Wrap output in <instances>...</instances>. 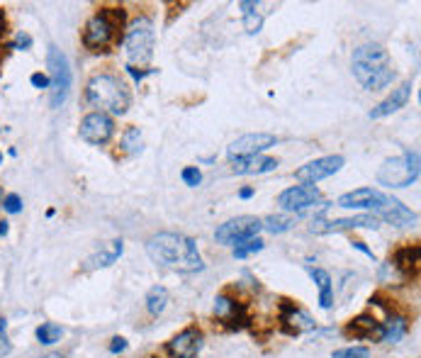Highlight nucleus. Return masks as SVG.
Instances as JSON below:
<instances>
[{
    "instance_id": "obj_2",
    "label": "nucleus",
    "mask_w": 421,
    "mask_h": 358,
    "mask_svg": "<svg viewBox=\"0 0 421 358\" xmlns=\"http://www.w3.org/2000/svg\"><path fill=\"white\" fill-rule=\"evenodd\" d=\"M351 71L365 91H382L394 81V66L382 44H360L351 56Z\"/></svg>"
},
{
    "instance_id": "obj_43",
    "label": "nucleus",
    "mask_w": 421,
    "mask_h": 358,
    "mask_svg": "<svg viewBox=\"0 0 421 358\" xmlns=\"http://www.w3.org/2000/svg\"><path fill=\"white\" fill-rule=\"evenodd\" d=\"M44 358H63V356L61 354H46Z\"/></svg>"
},
{
    "instance_id": "obj_27",
    "label": "nucleus",
    "mask_w": 421,
    "mask_h": 358,
    "mask_svg": "<svg viewBox=\"0 0 421 358\" xmlns=\"http://www.w3.org/2000/svg\"><path fill=\"white\" fill-rule=\"evenodd\" d=\"M166 305H168V290H166V288L156 286V288H151V290H149V295H146V309H149V314L158 317V314L166 309Z\"/></svg>"
},
{
    "instance_id": "obj_31",
    "label": "nucleus",
    "mask_w": 421,
    "mask_h": 358,
    "mask_svg": "<svg viewBox=\"0 0 421 358\" xmlns=\"http://www.w3.org/2000/svg\"><path fill=\"white\" fill-rule=\"evenodd\" d=\"M263 239H249V241H241V244L234 246V259H246V256L251 254H258V251H263Z\"/></svg>"
},
{
    "instance_id": "obj_28",
    "label": "nucleus",
    "mask_w": 421,
    "mask_h": 358,
    "mask_svg": "<svg viewBox=\"0 0 421 358\" xmlns=\"http://www.w3.org/2000/svg\"><path fill=\"white\" fill-rule=\"evenodd\" d=\"M239 8H241V13H244V25H246V32L249 34H258L260 25H263V18L256 13L258 3H239Z\"/></svg>"
},
{
    "instance_id": "obj_41",
    "label": "nucleus",
    "mask_w": 421,
    "mask_h": 358,
    "mask_svg": "<svg viewBox=\"0 0 421 358\" xmlns=\"http://www.w3.org/2000/svg\"><path fill=\"white\" fill-rule=\"evenodd\" d=\"M253 196V188H241V191H239V198L241 200H249Z\"/></svg>"
},
{
    "instance_id": "obj_45",
    "label": "nucleus",
    "mask_w": 421,
    "mask_h": 358,
    "mask_svg": "<svg viewBox=\"0 0 421 358\" xmlns=\"http://www.w3.org/2000/svg\"><path fill=\"white\" fill-rule=\"evenodd\" d=\"M0 161H3V156H0Z\"/></svg>"
},
{
    "instance_id": "obj_9",
    "label": "nucleus",
    "mask_w": 421,
    "mask_h": 358,
    "mask_svg": "<svg viewBox=\"0 0 421 358\" xmlns=\"http://www.w3.org/2000/svg\"><path fill=\"white\" fill-rule=\"evenodd\" d=\"M278 144V136L268 134V132H251V134H244L239 139H234L227 146L229 159H249V156H258L260 151L270 149V146Z\"/></svg>"
},
{
    "instance_id": "obj_37",
    "label": "nucleus",
    "mask_w": 421,
    "mask_h": 358,
    "mask_svg": "<svg viewBox=\"0 0 421 358\" xmlns=\"http://www.w3.org/2000/svg\"><path fill=\"white\" fill-rule=\"evenodd\" d=\"M30 83H32L34 88H49V78H46L44 73H32Z\"/></svg>"
},
{
    "instance_id": "obj_3",
    "label": "nucleus",
    "mask_w": 421,
    "mask_h": 358,
    "mask_svg": "<svg viewBox=\"0 0 421 358\" xmlns=\"http://www.w3.org/2000/svg\"><path fill=\"white\" fill-rule=\"evenodd\" d=\"M85 100L88 105L98 108V113L110 110L113 115H125L132 103L125 81H120L113 73H98L90 78L88 88H85Z\"/></svg>"
},
{
    "instance_id": "obj_30",
    "label": "nucleus",
    "mask_w": 421,
    "mask_h": 358,
    "mask_svg": "<svg viewBox=\"0 0 421 358\" xmlns=\"http://www.w3.org/2000/svg\"><path fill=\"white\" fill-rule=\"evenodd\" d=\"M61 336H63V329L58 324H54V322H46V324H42L39 329H37V341H39V344H44V346L56 344Z\"/></svg>"
},
{
    "instance_id": "obj_29",
    "label": "nucleus",
    "mask_w": 421,
    "mask_h": 358,
    "mask_svg": "<svg viewBox=\"0 0 421 358\" xmlns=\"http://www.w3.org/2000/svg\"><path fill=\"white\" fill-rule=\"evenodd\" d=\"M260 224H263V229H268L270 234H282V231H290L295 227V219L285 217V215H270V217H265Z\"/></svg>"
},
{
    "instance_id": "obj_5",
    "label": "nucleus",
    "mask_w": 421,
    "mask_h": 358,
    "mask_svg": "<svg viewBox=\"0 0 421 358\" xmlns=\"http://www.w3.org/2000/svg\"><path fill=\"white\" fill-rule=\"evenodd\" d=\"M419 151H404L397 159H387L377 171V183L385 188H407L419 181Z\"/></svg>"
},
{
    "instance_id": "obj_14",
    "label": "nucleus",
    "mask_w": 421,
    "mask_h": 358,
    "mask_svg": "<svg viewBox=\"0 0 421 358\" xmlns=\"http://www.w3.org/2000/svg\"><path fill=\"white\" fill-rule=\"evenodd\" d=\"M202 341H205L202 331L197 326H188V329H183L168 341L166 351L170 358H195L202 349Z\"/></svg>"
},
{
    "instance_id": "obj_39",
    "label": "nucleus",
    "mask_w": 421,
    "mask_h": 358,
    "mask_svg": "<svg viewBox=\"0 0 421 358\" xmlns=\"http://www.w3.org/2000/svg\"><path fill=\"white\" fill-rule=\"evenodd\" d=\"M127 71H130L132 73V76H134V81H142V78L144 76H149V73H156V71H153V68H151V71H137V68H127Z\"/></svg>"
},
{
    "instance_id": "obj_25",
    "label": "nucleus",
    "mask_w": 421,
    "mask_h": 358,
    "mask_svg": "<svg viewBox=\"0 0 421 358\" xmlns=\"http://www.w3.org/2000/svg\"><path fill=\"white\" fill-rule=\"evenodd\" d=\"M407 331H409L407 317L390 312L387 322H382V341H387V344H397V341L404 339V334H407Z\"/></svg>"
},
{
    "instance_id": "obj_17",
    "label": "nucleus",
    "mask_w": 421,
    "mask_h": 358,
    "mask_svg": "<svg viewBox=\"0 0 421 358\" xmlns=\"http://www.w3.org/2000/svg\"><path fill=\"white\" fill-rule=\"evenodd\" d=\"M387 196L380 191H375V188H358V191H351V193H344L337 205L339 207H348V210H380L382 205H385Z\"/></svg>"
},
{
    "instance_id": "obj_11",
    "label": "nucleus",
    "mask_w": 421,
    "mask_h": 358,
    "mask_svg": "<svg viewBox=\"0 0 421 358\" xmlns=\"http://www.w3.org/2000/svg\"><path fill=\"white\" fill-rule=\"evenodd\" d=\"M344 163H346L344 156H322V159H314V161L305 163L302 168H297L295 178L302 183V186H314V183L339 173L341 168H344Z\"/></svg>"
},
{
    "instance_id": "obj_13",
    "label": "nucleus",
    "mask_w": 421,
    "mask_h": 358,
    "mask_svg": "<svg viewBox=\"0 0 421 358\" xmlns=\"http://www.w3.org/2000/svg\"><path fill=\"white\" fill-rule=\"evenodd\" d=\"M380 227V219L375 215H358V217H346V219H332V222H324V219H314L309 231L312 234H332V231H348V229H377Z\"/></svg>"
},
{
    "instance_id": "obj_7",
    "label": "nucleus",
    "mask_w": 421,
    "mask_h": 358,
    "mask_svg": "<svg viewBox=\"0 0 421 358\" xmlns=\"http://www.w3.org/2000/svg\"><path fill=\"white\" fill-rule=\"evenodd\" d=\"M46 66H49V88H51V96H49V105L51 108H61L66 103L68 93H71V66H68V59L61 49L56 46H49V54H46Z\"/></svg>"
},
{
    "instance_id": "obj_32",
    "label": "nucleus",
    "mask_w": 421,
    "mask_h": 358,
    "mask_svg": "<svg viewBox=\"0 0 421 358\" xmlns=\"http://www.w3.org/2000/svg\"><path fill=\"white\" fill-rule=\"evenodd\" d=\"M332 358H370V351L365 346H348V349L334 351Z\"/></svg>"
},
{
    "instance_id": "obj_42",
    "label": "nucleus",
    "mask_w": 421,
    "mask_h": 358,
    "mask_svg": "<svg viewBox=\"0 0 421 358\" xmlns=\"http://www.w3.org/2000/svg\"><path fill=\"white\" fill-rule=\"evenodd\" d=\"M8 234V222H0V236Z\"/></svg>"
},
{
    "instance_id": "obj_1",
    "label": "nucleus",
    "mask_w": 421,
    "mask_h": 358,
    "mask_svg": "<svg viewBox=\"0 0 421 358\" xmlns=\"http://www.w3.org/2000/svg\"><path fill=\"white\" fill-rule=\"evenodd\" d=\"M149 259L158 268L175 273H197L205 268L197 244L190 236L175 234V231H161L146 241Z\"/></svg>"
},
{
    "instance_id": "obj_26",
    "label": "nucleus",
    "mask_w": 421,
    "mask_h": 358,
    "mask_svg": "<svg viewBox=\"0 0 421 358\" xmlns=\"http://www.w3.org/2000/svg\"><path fill=\"white\" fill-rule=\"evenodd\" d=\"M144 149V136H142V129L139 127H127L125 134H122V151L130 156H137L142 154Z\"/></svg>"
},
{
    "instance_id": "obj_4",
    "label": "nucleus",
    "mask_w": 421,
    "mask_h": 358,
    "mask_svg": "<svg viewBox=\"0 0 421 358\" xmlns=\"http://www.w3.org/2000/svg\"><path fill=\"white\" fill-rule=\"evenodd\" d=\"M127 23V13L122 8H105L95 13L83 27V44L90 51H108L120 39V32Z\"/></svg>"
},
{
    "instance_id": "obj_8",
    "label": "nucleus",
    "mask_w": 421,
    "mask_h": 358,
    "mask_svg": "<svg viewBox=\"0 0 421 358\" xmlns=\"http://www.w3.org/2000/svg\"><path fill=\"white\" fill-rule=\"evenodd\" d=\"M260 229H263V224H260L258 217L241 215V217L227 219L225 224H220L217 231H215V239H217V244H225V246L234 244V246H237V244H241V241L256 239Z\"/></svg>"
},
{
    "instance_id": "obj_44",
    "label": "nucleus",
    "mask_w": 421,
    "mask_h": 358,
    "mask_svg": "<svg viewBox=\"0 0 421 358\" xmlns=\"http://www.w3.org/2000/svg\"><path fill=\"white\" fill-rule=\"evenodd\" d=\"M0 203H3V188H0Z\"/></svg>"
},
{
    "instance_id": "obj_16",
    "label": "nucleus",
    "mask_w": 421,
    "mask_h": 358,
    "mask_svg": "<svg viewBox=\"0 0 421 358\" xmlns=\"http://www.w3.org/2000/svg\"><path fill=\"white\" fill-rule=\"evenodd\" d=\"M319 191L314 186H295L287 188L278 196V205L285 212H300V210H307L312 205L319 203Z\"/></svg>"
},
{
    "instance_id": "obj_10",
    "label": "nucleus",
    "mask_w": 421,
    "mask_h": 358,
    "mask_svg": "<svg viewBox=\"0 0 421 358\" xmlns=\"http://www.w3.org/2000/svg\"><path fill=\"white\" fill-rule=\"evenodd\" d=\"M81 139L93 146H103L113 139L115 134V120L105 113H90L81 120Z\"/></svg>"
},
{
    "instance_id": "obj_22",
    "label": "nucleus",
    "mask_w": 421,
    "mask_h": 358,
    "mask_svg": "<svg viewBox=\"0 0 421 358\" xmlns=\"http://www.w3.org/2000/svg\"><path fill=\"white\" fill-rule=\"evenodd\" d=\"M392 266L397 268L402 276H412V273H417L419 271V246L409 244V246L397 249L392 256Z\"/></svg>"
},
{
    "instance_id": "obj_35",
    "label": "nucleus",
    "mask_w": 421,
    "mask_h": 358,
    "mask_svg": "<svg viewBox=\"0 0 421 358\" xmlns=\"http://www.w3.org/2000/svg\"><path fill=\"white\" fill-rule=\"evenodd\" d=\"M3 210L10 215H18L23 210V200H20V196H15V193H10V196L3 198Z\"/></svg>"
},
{
    "instance_id": "obj_21",
    "label": "nucleus",
    "mask_w": 421,
    "mask_h": 358,
    "mask_svg": "<svg viewBox=\"0 0 421 358\" xmlns=\"http://www.w3.org/2000/svg\"><path fill=\"white\" fill-rule=\"evenodd\" d=\"M278 168V161L270 156H249V159H234L232 171L237 176H253V173H268Z\"/></svg>"
},
{
    "instance_id": "obj_33",
    "label": "nucleus",
    "mask_w": 421,
    "mask_h": 358,
    "mask_svg": "<svg viewBox=\"0 0 421 358\" xmlns=\"http://www.w3.org/2000/svg\"><path fill=\"white\" fill-rule=\"evenodd\" d=\"M180 178H183V183L188 188H197L202 183V173H200V168L197 166H188V168H183V173H180Z\"/></svg>"
},
{
    "instance_id": "obj_12",
    "label": "nucleus",
    "mask_w": 421,
    "mask_h": 358,
    "mask_svg": "<svg viewBox=\"0 0 421 358\" xmlns=\"http://www.w3.org/2000/svg\"><path fill=\"white\" fill-rule=\"evenodd\" d=\"M280 324H282V331L290 336L309 334V331L317 329L314 319L309 317L302 307H297L295 302H290V300H282V305H280Z\"/></svg>"
},
{
    "instance_id": "obj_19",
    "label": "nucleus",
    "mask_w": 421,
    "mask_h": 358,
    "mask_svg": "<svg viewBox=\"0 0 421 358\" xmlns=\"http://www.w3.org/2000/svg\"><path fill=\"white\" fill-rule=\"evenodd\" d=\"M409 96H412V81H404L399 88H392V93L382 100L380 105H375V108L370 110V120H380V117H387V115L397 113V110H402L404 105L409 103Z\"/></svg>"
},
{
    "instance_id": "obj_38",
    "label": "nucleus",
    "mask_w": 421,
    "mask_h": 358,
    "mask_svg": "<svg viewBox=\"0 0 421 358\" xmlns=\"http://www.w3.org/2000/svg\"><path fill=\"white\" fill-rule=\"evenodd\" d=\"M110 351H113V354H122V351H127V341L122 339V336H115L113 344H110Z\"/></svg>"
},
{
    "instance_id": "obj_46",
    "label": "nucleus",
    "mask_w": 421,
    "mask_h": 358,
    "mask_svg": "<svg viewBox=\"0 0 421 358\" xmlns=\"http://www.w3.org/2000/svg\"><path fill=\"white\" fill-rule=\"evenodd\" d=\"M0 32H3V27H0Z\"/></svg>"
},
{
    "instance_id": "obj_20",
    "label": "nucleus",
    "mask_w": 421,
    "mask_h": 358,
    "mask_svg": "<svg viewBox=\"0 0 421 358\" xmlns=\"http://www.w3.org/2000/svg\"><path fill=\"white\" fill-rule=\"evenodd\" d=\"M346 334L356 339H382V322H377L372 314H358L346 324Z\"/></svg>"
},
{
    "instance_id": "obj_24",
    "label": "nucleus",
    "mask_w": 421,
    "mask_h": 358,
    "mask_svg": "<svg viewBox=\"0 0 421 358\" xmlns=\"http://www.w3.org/2000/svg\"><path fill=\"white\" fill-rule=\"evenodd\" d=\"M122 251H125V241H122V239L110 241V251H98L95 256H90V259L85 261V268H88V271H93V268L113 266V263L122 256Z\"/></svg>"
},
{
    "instance_id": "obj_34",
    "label": "nucleus",
    "mask_w": 421,
    "mask_h": 358,
    "mask_svg": "<svg viewBox=\"0 0 421 358\" xmlns=\"http://www.w3.org/2000/svg\"><path fill=\"white\" fill-rule=\"evenodd\" d=\"M10 351H13V344L8 339V319L0 317V358L10 356Z\"/></svg>"
},
{
    "instance_id": "obj_40",
    "label": "nucleus",
    "mask_w": 421,
    "mask_h": 358,
    "mask_svg": "<svg viewBox=\"0 0 421 358\" xmlns=\"http://www.w3.org/2000/svg\"><path fill=\"white\" fill-rule=\"evenodd\" d=\"M353 249H358V251H363L365 256H370V259H375V256H372V251L367 249V246L363 244V241H353Z\"/></svg>"
},
{
    "instance_id": "obj_6",
    "label": "nucleus",
    "mask_w": 421,
    "mask_h": 358,
    "mask_svg": "<svg viewBox=\"0 0 421 358\" xmlns=\"http://www.w3.org/2000/svg\"><path fill=\"white\" fill-rule=\"evenodd\" d=\"M125 51L130 64H146L153 56V23L149 18H137L125 37Z\"/></svg>"
},
{
    "instance_id": "obj_23",
    "label": "nucleus",
    "mask_w": 421,
    "mask_h": 358,
    "mask_svg": "<svg viewBox=\"0 0 421 358\" xmlns=\"http://www.w3.org/2000/svg\"><path fill=\"white\" fill-rule=\"evenodd\" d=\"M309 276H312V281L317 283V288H319V305H322L324 309H332V305H334L332 276H329L324 268H309Z\"/></svg>"
},
{
    "instance_id": "obj_36",
    "label": "nucleus",
    "mask_w": 421,
    "mask_h": 358,
    "mask_svg": "<svg viewBox=\"0 0 421 358\" xmlns=\"http://www.w3.org/2000/svg\"><path fill=\"white\" fill-rule=\"evenodd\" d=\"M10 46H13V49H30V46H32V37L20 32L18 37H15V41Z\"/></svg>"
},
{
    "instance_id": "obj_18",
    "label": "nucleus",
    "mask_w": 421,
    "mask_h": 358,
    "mask_svg": "<svg viewBox=\"0 0 421 358\" xmlns=\"http://www.w3.org/2000/svg\"><path fill=\"white\" fill-rule=\"evenodd\" d=\"M377 219H385V222L394 224V227H412V224L419 222V215L412 212L409 207H404L402 203H399L397 198H390L387 196L385 205H382L380 210L375 212Z\"/></svg>"
},
{
    "instance_id": "obj_15",
    "label": "nucleus",
    "mask_w": 421,
    "mask_h": 358,
    "mask_svg": "<svg viewBox=\"0 0 421 358\" xmlns=\"http://www.w3.org/2000/svg\"><path fill=\"white\" fill-rule=\"evenodd\" d=\"M215 317L220 319V322H225L229 329H241L244 324L249 322L246 317V307H244L241 302H239L237 298H232V295H217L215 300Z\"/></svg>"
}]
</instances>
